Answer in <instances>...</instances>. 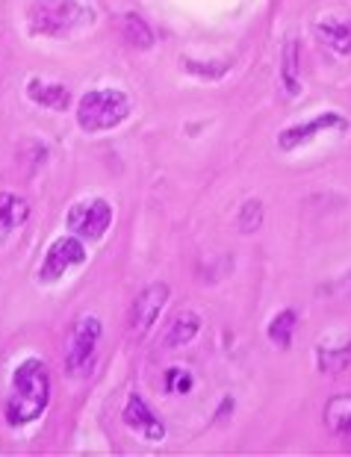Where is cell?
I'll return each mask as SVG.
<instances>
[{
    "mask_svg": "<svg viewBox=\"0 0 351 457\" xmlns=\"http://www.w3.org/2000/svg\"><path fill=\"white\" fill-rule=\"evenodd\" d=\"M104 325L97 316H80L71 328L65 348V375L68 378H86L89 369L95 366L97 345H101Z\"/></svg>",
    "mask_w": 351,
    "mask_h": 457,
    "instance_id": "277c9868",
    "label": "cell"
},
{
    "mask_svg": "<svg viewBox=\"0 0 351 457\" xmlns=\"http://www.w3.org/2000/svg\"><path fill=\"white\" fill-rule=\"evenodd\" d=\"M80 262H86V245L80 242V237L65 233V237L54 239L51 248H47L42 269H38V280H42V284H56L68 269L80 266Z\"/></svg>",
    "mask_w": 351,
    "mask_h": 457,
    "instance_id": "8992f818",
    "label": "cell"
},
{
    "mask_svg": "<svg viewBox=\"0 0 351 457\" xmlns=\"http://www.w3.org/2000/svg\"><path fill=\"white\" fill-rule=\"evenodd\" d=\"M316 357H319L322 372H343V369H348V363H351V343H343L339 348L319 345Z\"/></svg>",
    "mask_w": 351,
    "mask_h": 457,
    "instance_id": "e0dca14e",
    "label": "cell"
},
{
    "mask_svg": "<svg viewBox=\"0 0 351 457\" xmlns=\"http://www.w3.org/2000/svg\"><path fill=\"white\" fill-rule=\"evenodd\" d=\"M169 293H171L169 284H148L139 295L133 298L128 322H130V334L136 339H142V337L151 334V328L157 325V319L163 313L165 301H169Z\"/></svg>",
    "mask_w": 351,
    "mask_h": 457,
    "instance_id": "52a82bcc",
    "label": "cell"
},
{
    "mask_svg": "<svg viewBox=\"0 0 351 457\" xmlns=\"http://www.w3.org/2000/svg\"><path fill=\"white\" fill-rule=\"evenodd\" d=\"M95 21L92 9L80 6L77 0H36L30 6V30L47 38H65L86 24Z\"/></svg>",
    "mask_w": 351,
    "mask_h": 457,
    "instance_id": "7a4b0ae2",
    "label": "cell"
},
{
    "mask_svg": "<svg viewBox=\"0 0 351 457\" xmlns=\"http://www.w3.org/2000/svg\"><path fill=\"white\" fill-rule=\"evenodd\" d=\"M260 225H263V201L248 198L237 212V228L239 233H255L260 230Z\"/></svg>",
    "mask_w": 351,
    "mask_h": 457,
    "instance_id": "d6986e66",
    "label": "cell"
},
{
    "mask_svg": "<svg viewBox=\"0 0 351 457\" xmlns=\"http://www.w3.org/2000/svg\"><path fill=\"white\" fill-rule=\"evenodd\" d=\"M280 83H284L287 95L301 92V56H298V38L289 36L284 42V51H280Z\"/></svg>",
    "mask_w": 351,
    "mask_h": 457,
    "instance_id": "9a60e30c",
    "label": "cell"
},
{
    "mask_svg": "<svg viewBox=\"0 0 351 457\" xmlns=\"http://www.w3.org/2000/svg\"><path fill=\"white\" fill-rule=\"evenodd\" d=\"M27 95H30L33 104L47 106V110H56V112H63V110L71 106V92H68V86H63V83L30 80V86H27Z\"/></svg>",
    "mask_w": 351,
    "mask_h": 457,
    "instance_id": "5bb4252c",
    "label": "cell"
},
{
    "mask_svg": "<svg viewBox=\"0 0 351 457\" xmlns=\"http://www.w3.org/2000/svg\"><path fill=\"white\" fill-rule=\"evenodd\" d=\"M325 425L330 434H337L346 443V449H351V393L334 395L325 404Z\"/></svg>",
    "mask_w": 351,
    "mask_h": 457,
    "instance_id": "8fae6325",
    "label": "cell"
},
{
    "mask_svg": "<svg viewBox=\"0 0 351 457\" xmlns=\"http://www.w3.org/2000/svg\"><path fill=\"white\" fill-rule=\"evenodd\" d=\"M165 390L174 393V395H183L192 390V375L187 372V369L180 366H171L169 372H165Z\"/></svg>",
    "mask_w": 351,
    "mask_h": 457,
    "instance_id": "ffe728a7",
    "label": "cell"
},
{
    "mask_svg": "<svg viewBox=\"0 0 351 457\" xmlns=\"http://www.w3.org/2000/svg\"><path fill=\"white\" fill-rule=\"evenodd\" d=\"M121 36L136 47V51H151L154 47V30L148 27L145 18L136 12H124L121 15Z\"/></svg>",
    "mask_w": 351,
    "mask_h": 457,
    "instance_id": "2e32d148",
    "label": "cell"
},
{
    "mask_svg": "<svg viewBox=\"0 0 351 457\" xmlns=\"http://www.w3.org/2000/svg\"><path fill=\"white\" fill-rule=\"evenodd\" d=\"M121 416H124V425H128L133 434H139L142 440H148V443H160V440H165V425H163V420L151 411L148 402H145L142 395L130 393Z\"/></svg>",
    "mask_w": 351,
    "mask_h": 457,
    "instance_id": "9c48e42d",
    "label": "cell"
},
{
    "mask_svg": "<svg viewBox=\"0 0 351 457\" xmlns=\"http://www.w3.org/2000/svg\"><path fill=\"white\" fill-rule=\"evenodd\" d=\"M30 216V204L21 195H13V192H0V239H6L9 233L18 230Z\"/></svg>",
    "mask_w": 351,
    "mask_h": 457,
    "instance_id": "4fadbf2b",
    "label": "cell"
},
{
    "mask_svg": "<svg viewBox=\"0 0 351 457\" xmlns=\"http://www.w3.org/2000/svg\"><path fill=\"white\" fill-rule=\"evenodd\" d=\"M47 404H51V372H47V363L38 357L21 360L13 375V393H9L4 407L6 425L21 428L36 422Z\"/></svg>",
    "mask_w": 351,
    "mask_h": 457,
    "instance_id": "6da1fadb",
    "label": "cell"
},
{
    "mask_svg": "<svg viewBox=\"0 0 351 457\" xmlns=\"http://www.w3.org/2000/svg\"><path fill=\"white\" fill-rule=\"evenodd\" d=\"M113 225V207L104 198L77 201L71 210L65 212V228L80 239H104L106 230Z\"/></svg>",
    "mask_w": 351,
    "mask_h": 457,
    "instance_id": "5b68a950",
    "label": "cell"
},
{
    "mask_svg": "<svg viewBox=\"0 0 351 457\" xmlns=\"http://www.w3.org/2000/svg\"><path fill=\"white\" fill-rule=\"evenodd\" d=\"M313 33L322 45H328L337 56L351 54V24L343 18H322L313 24Z\"/></svg>",
    "mask_w": 351,
    "mask_h": 457,
    "instance_id": "30bf717a",
    "label": "cell"
},
{
    "mask_svg": "<svg viewBox=\"0 0 351 457\" xmlns=\"http://www.w3.org/2000/svg\"><path fill=\"white\" fill-rule=\"evenodd\" d=\"M292 330H296V313L292 310H280V313L269 322V339L280 348H289L292 343Z\"/></svg>",
    "mask_w": 351,
    "mask_h": 457,
    "instance_id": "ac0fdd59",
    "label": "cell"
},
{
    "mask_svg": "<svg viewBox=\"0 0 351 457\" xmlns=\"http://www.w3.org/2000/svg\"><path fill=\"white\" fill-rule=\"evenodd\" d=\"M130 112H133V104L128 98V92L95 89V92H86L80 104H77V124H80L86 133H104L128 121Z\"/></svg>",
    "mask_w": 351,
    "mask_h": 457,
    "instance_id": "3957f363",
    "label": "cell"
},
{
    "mask_svg": "<svg viewBox=\"0 0 351 457\" xmlns=\"http://www.w3.org/2000/svg\"><path fill=\"white\" fill-rule=\"evenodd\" d=\"M330 130H348V119H343L339 112H322L307 124H292V128H287L278 136V148L296 151L298 145H305L310 139H316L319 133H330Z\"/></svg>",
    "mask_w": 351,
    "mask_h": 457,
    "instance_id": "ba28073f",
    "label": "cell"
},
{
    "mask_svg": "<svg viewBox=\"0 0 351 457\" xmlns=\"http://www.w3.org/2000/svg\"><path fill=\"white\" fill-rule=\"evenodd\" d=\"M201 330V316L195 310H180V313L171 316L169 328H165V348H180L189 345Z\"/></svg>",
    "mask_w": 351,
    "mask_h": 457,
    "instance_id": "7c38bea8",
    "label": "cell"
}]
</instances>
